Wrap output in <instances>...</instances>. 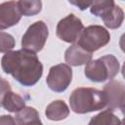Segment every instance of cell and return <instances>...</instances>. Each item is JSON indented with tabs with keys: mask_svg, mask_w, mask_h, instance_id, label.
<instances>
[{
	"mask_svg": "<svg viewBox=\"0 0 125 125\" xmlns=\"http://www.w3.org/2000/svg\"><path fill=\"white\" fill-rule=\"evenodd\" d=\"M15 38L7 33L0 31V53H7L15 47Z\"/></svg>",
	"mask_w": 125,
	"mask_h": 125,
	"instance_id": "cell-18",
	"label": "cell"
},
{
	"mask_svg": "<svg viewBox=\"0 0 125 125\" xmlns=\"http://www.w3.org/2000/svg\"><path fill=\"white\" fill-rule=\"evenodd\" d=\"M0 124H16V122L11 115H2L0 116Z\"/></svg>",
	"mask_w": 125,
	"mask_h": 125,
	"instance_id": "cell-21",
	"label": "cell"
},
{
	"mask_svg": "<svg viewBox=\"0 0 125 125\" xmlns=\"http://www.w3.org/2000/svg\"><path fill=\"white\" fill-rule=\"evenodd\" d=\"M121 121L120 119L112 112L111 109H105L96 116L92 117V119L89 121V124H98V125H115V124H120Z\"/></svg>",
	"mask_w": 125,
	"mask_h": 125,
	"instance_id": "cell-16",
	"label": "cell"
},
{
	"mask_svg": "<svg viewBox=\"0 0 125 125\" xmlns=\"http://www.w3.org/2000/svg\"><path fill=\"white\" fill-rule=\"evenodd\" d=\"M18 3L14 0L0 4V30L16 25L21 18Z\"/></svg>",
	"mask_w": 125,
	"mask_h": 125,
	"instance_id": "cell-9",
	"label": "cell"
},
{
	"mask_svg": "<svg viewBox=\"0 0 125 125\" xmlns=\"http://www.w3.org/2000/svg\"><path fill=\"white\" fill-rule=\"evenodd\" d=\"M64 60L68 65L79 66L86 64L90 60H92V53L87 52L77 43H74L66 49L64 53Z\"/></svg>",
	"mask_w": 125,
	"mask_h": 125,
	"instance_id": "cell-10",
	"label": "cell"
},
{
	"mask_svg": "<svg viewBox=\"0 0 125 125\" xmlns=\"http://www.w3.org/2000/svg\"><path fill=\"white\" fill-rule=\"evenodd\" d=\"M83 28L84 25L81 20L75 15L69 14L58 22L56 33L61 40L66 43H74L77 41Z\"/></svg>",
	"mask_w": 125,
	"mask_h": 125,
	"instance_id": "cell-7",
	"label": "cell"
},
{
	"mask_svg": "<svg viewBox=\"0 0 125 125\" xmlns=\"http://www.w3.org/2000/svg\"><path fill=\"white\" fill-rule=\"evenodd\" d=\"M114 6V0H94L91 4L90 11L94 16L103 18L110 12Z\"/></svg>",
	"mask_w": 125,
	"mask_h": 125,
	"instance_id": "cell-17",
	"label": "cell"
},
{
	"mask_svg": "<svg viewBox=\"0 0 125 125\" xmlns=\"http://www.w3.org/2000/svg\"><path fill=\"white\" fill-rule=\"evenodd\" d=\"M1 66L25 87L35 85L43 74V65L35 53L23 49L7 52L1 59Z\"/></svg>",
	"mask_w": 125,
	"mask_h": 125,
	"instance_id": "cell-1",
	"label": "cell"
},
{
	"mask_svg": "<svg viewBox=\"0 0 125 125\" xmlns=\"http://www.w3.org/2000/svg\"><path fill=\"white\" fill-rule=\"evenodd\" d=\"M104 93L106 97V107L108 109H124L125 87L121 81L111 80L104 87Z\"/></svg>",
	"mask_w": 125,
	"mask_h": 125,
	"instance_id": "cell-8",
	"label": "cell"
},
{
	"mask_svg": "<svg viewBox=\"0 0 125 125\" xmlns=\"http://www.w3.org/2000/svg\"><path fill=\"white\" fill-rule=\"evenodd\" d=\"M11 91V86H10V83L4 79L3 77L0 76V107L2 106V102H3V99L5 97V95Z\"/></svg>",
	"mask_w": 125,
	"mask_h": 125,
	"instance_id": "cell-19",
	"label": "cell"
},
{
	"mask_svg": "<svg viewBox=\"0 0 125 125\" xmlns=\"http://www.w3.org/2000/svg\"><path fill=\"white\" fill-rule=\"evenodd\" d=\"M2 106L10 112H17L25 106V102L19 94L9 91L3 99Z\"/></svg>",
	"mask_w": 125,
	"mask_h": 125,
	"instance_id": "cell-14",
	"label": "cell"
},
{
	"mask_svg": "<svg viewBox=\"0 0 125 125\" xmlns=\"http://www.w3.org/2000/svg\"><path fill=\"white\" fill-rule=\"evenodd\" d=\"M18 7L22 16L31 17L39 14L42 9L41 0H19Z\"/></svg>",
	"mask_w": 125,
	"mask_h": 125,
	"instance_id": "cell-15",
	"label": "cell"
},
{
	"mask_svg": "<svg viewBox=\"0 0 125 125\" xmlns=\"http://www.w3.org/2000/svg\"><path fill=\"white\" fill-rule=\"evenodd\" d=\"M104 25L110 29H116L121 26L124 20V12L123 10L115 5L110 12H108L104 17L102 18Z\"/></svg>",
	"mask_w": 125,
	"mask_h": 125,
	"instance_id": "cell-13",
	"label": "cell"
},
{
	"mask_svg": "<svg viewBox=\"0 0 125 125\" xmlns=\"http://www.w3.org/2000/svg\"><path fill=\"white\" fill-rule=\"evenodd\" d=\"M119 62L113 55H105L90 60L85 66V76L93 82H104L114 78L119 71Z\"/></svg>",
	"mask_w": 125,
	"mask_h": 125,
	"instance_id": "cell-3",
	"label": "cell"
},
{
	"mask_svg": "<svg viewBox=\"0 0 125 125\" xmlns=\"http://www.w3.org/2000/svg\"><path fill=\"white\" fill-rule=\"evenodd\" d=\"M110 41V34L102 25H89L81 31L77 44L87 52L93 53L104 47Z\"/></svg>",
	"mask_w": 125,
	"mask_h": 125,
	"instance_id": "cell-4",
	"label": "cell"
},
{
	"mask_svg": "<svg viewBox=\"0 0 125 125\" xmlns=\"http://www.w3.org/2000/svg\"><path fill=\"white\" fill-rule=\"evenodd\" d=\"M15 122L16 124L25 125V124H41L38 111L31 106H24L19 111L15 112Z\"/></svg>",
	"mask_w": 125,
	"mask_h": 125,
	"instance_id": "cell-12",
	"label": "cell"
},
{
	"mask_svg": "<svg viewBox=\"0 0 125 125\" xmlns=\"http://www.w3.org/2000/svg\"><path fill=\"white\" fill-rule=\"evenodd\" d=\"M48 36L49 29L47 24L43 21H37L29 25L23 34L21 38V48L36 54L43 49Z\"/></svg>",
	"mask_w": 125,
	"mask_h": 125,
	"instance_id": "cell-5",
	"label": "cell"
},
{
	"mask_svg": "<svg viewBox=\"0 0 125 125\" xmlns=\"http://www.w3.org/2000/svg\"><path fill=\"white\" fill-rule=\"evenodd\" d=\"M72 79V69L66 63H60L52 66L46 78L49 88L57 93L64 92Z\"/></svg>",
	"mask_w": 125,
	"mask_h": 125,
	"instance_id": "cell-6",
	"label": "cell"
},
{
	"mask_svg": "<svg viewBox=\"0 0 125 125\" xmlns=\"http://www.w3.org/2000/svg\"><path fill=\"white\" fill-rule=\"evenodd\" d=\"M69 114L67 104L62 100H56L49 104L45 110V115L48 119L53 121H60L65 119Z\"/></svg>",
	"mask_w": 125,
	"mask_h": 125,
	"instance_id": "cell-11",
	"label": "cell"
},
{
	"mask_svg": "<svg viewBox=\"0 0 125 125\" xmlns=\"http://www.w3.org/2000/svg\"><path fill=\"white\" fill-rule=\"evenodd\" d=\"M93 1L94 0H68V2L70 4L76 6L81 11H84L87 8H89L91 6V4L93 3Z\"/></svg>",
	"mask_w": 125,
	"mask_h": 125,
	"instance_id": "cell-20",
	"label": "cell"
},
{
	"mask_svg": "<svg viewBox=\"0 0 125 125\" xmlns=\"http://www.w3.org/2000/svg\"><path fill=\"white\" fill-rule=\"evenodd\" d=\"M69 104L73 112L84 114L106 107V97L104 91L95 88H76L70 94Z\"/></svg>",
	"mask_w": 125,
	"mask_h": 125,
	"instance_id": "cell-2",
	"label": "cell"
}]
</instances>
